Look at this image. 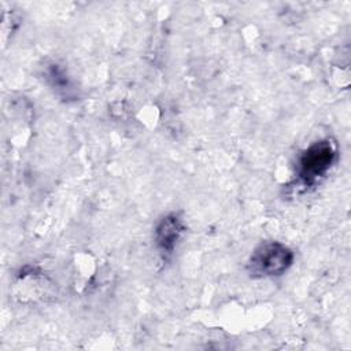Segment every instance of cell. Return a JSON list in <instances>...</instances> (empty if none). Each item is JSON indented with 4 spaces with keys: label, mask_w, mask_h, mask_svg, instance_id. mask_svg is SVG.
<instances>
[{
    "label": "cell",
    "mask_w": 351,
    "mask_h": 351,
    "mask_svg": "<svg viewBox=\"0 0 351 351\" xmlns=\"http://www.w3.org/2000/svg\"><path fill=\"white\" fill-rule=\"evenodd\" d=\"M184 230L185 226L178 215L169 214L163 217L155 229V240L158 248L165 254H171L182 237Z\"/></svg>",
    "instance_id": "cell-3"
},
{
    "label": "cell",
    "mask_w": 351,
    "mask_h": 351,
    "mask_svg": "<svg viewBox=\"0 0 351 351\" xmlns=\"http://www.w3.org/2000/svg\"><path fill=\"white\" fill-rule=\"evenodd\" d=\"M336 158V147L330 140H319L313 143L299 158L298 173L302 181L311 184L322 177L333 165Z\"/></svg>",
    "instance_id": "cell-2"
},
{
    "label": "cell",
    "mask_w": 351,
    "mask_h": 351,
    "mask_svg": "<svg viewBox=\"0 0 351 351\" xmlns=\"http://www.w3.org/2000/svg\"><path fill=\"white\" fill-rule=\"evenodd\" d=\"M293 262V252L278 241H265L252 252L248 270L255 277L281 276Z\"/></svg>",
    "instance_id": "cell-1"
}]
</instances>
